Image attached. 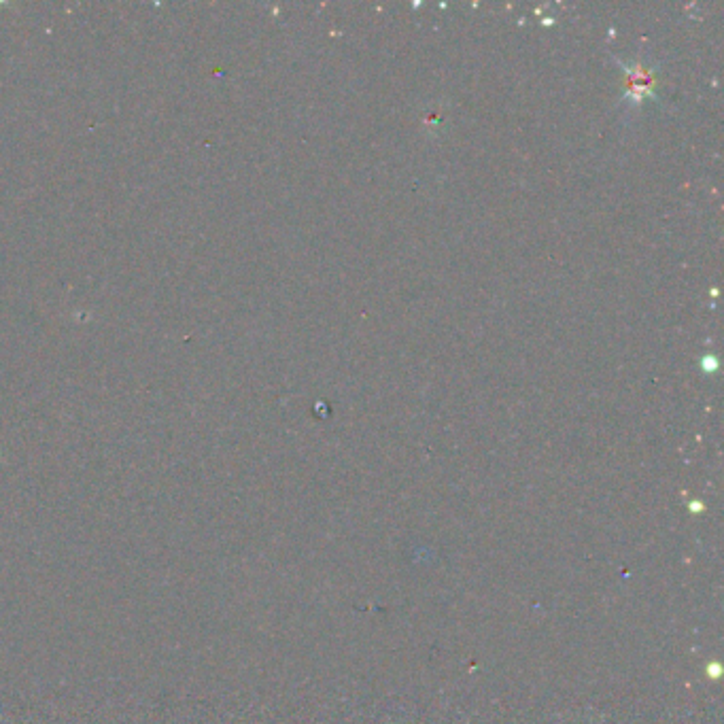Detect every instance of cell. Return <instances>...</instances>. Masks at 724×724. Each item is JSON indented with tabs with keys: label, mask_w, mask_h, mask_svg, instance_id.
<instances>
[]
</instances>
